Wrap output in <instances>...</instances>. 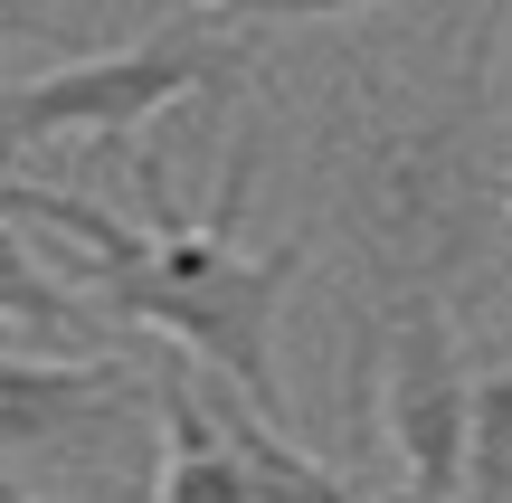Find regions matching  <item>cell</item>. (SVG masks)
Here are the masks:
<instances>
[{
  "label": "cell",
  "instance_id": "6",
  "mask_svg": "<svg viewBox=\"0 0 512 503\" xmlns=\"http://www.w3.org/2000/svg\"><path fill=\"white\" fill-rule=\"evenodd\" d=\"M0 352H29V361H76V352H105L95 314L29 257L19 219L0 209Z\"/></svg>",
  "mask_w": 512,
  "mask_h": 503
},
{
  "label": "cell",
  "instance_id": "10",
  "mask_svg": "<svg viewBox=\"0 0 512 503\" xmlns=\"http://www.w3.org/2000/svg\"><path fill=\"white\" fill-rule=\"evenodd\" d=\"M0 503H57V494H38V485H19V475H0Z\"/></svg>",
  "mask_w": 512,
  "mask_h": 503
},
{
  "label": "cell",
  "instance_id": "7",
  "mask_svg": "<svg viewBox=\"0 0 512 503\" xmlns=\"http://www.w3.org/2000/svg\"><path fill=\"white\" fill-rule=\"evenodd\" d=\"M465 503H512V361L475 380V447H465Z\"/></svg>",
  "mask_w": 512,
  "mask_h": 503
},
{
  "label": "cell",
  "instance_id": "11",
  "mask_svg": "<svg viewBox=\"0 0 512 503\" xmlns=\"http://www.w3.org/2000/svg\"><path fill=\"white\" fill-rule=\"evenodd\" d=\"M494 200H503V219H512V162H503V181H494Z\"/></svg>",
  "mask_w": 512,
  "mask_h": 503
},
{
  "label": "cell",
  "instance_id": "1",
  "mask_svg": "<svg viewBox=\"0 0 512 503\" xmlns=\"http://www.w3.org/2000/svg\"><path fill=\"white\" fill-rule=\"evenodd\" d=\"M133 190H143L152 228H124L105 200H76V190H38V181H10L0 209L19 228L57 247L76 276L105 295L114 323H143L152 342H181L190 361L247 390L266 418H285V380H275V314H285L294 276L313 257V228L275 247H238V219H247V190H256V133H238L219 162V200L209 219H181L171 209V171L162 152H133Z\"/></svg>",
  "mask_w": 512,
  "mask_h": 503
},
{
  "label": "cell",
  "instance_id": "12",
  "mask_svg": "<svg viewBox=\"0 0 512 503\" xmlns=\"http://www.w3.org/2000/svg\"><path fill=\"white\" fill-rule=\"evenodd\" d=\"M503 114H512V57H503Z\"/></svg>",
  "mask_w": 512,
  "mask_h": 503
},
{
  "label": "cell",
  "instance_id": "9",
  "mask_svg": "<svg viewBox=\"0 0 512 503\" xmlns=\"http://www.w3.org/2000/svg\"><path fill=\"white\" fill-rule=\"evenodd\" d=\"M10 38H57V0H0V48Z\"/></svg>",
  "mask_w": 512,
  "mask_h": 503
},
{
  "label": "cell",
  "instance_id": "5",
  "mask_svg": "<svg viewBox=\"0 0 512 503\" xmlns=\"http://www.w3.org/2000/svg\"><path fill=\"white\" fill-rule=\"evenodd\" d=\"M162 437L152 409V361L133 352H76V361H29L0 352V456L10 466H67V475H114V456H152Z\"/></svg>",
  "mask_w": 512,
  "mask_h": 503
},
{
  "label": "cell",
  "instance_id": "4",
  "mask_svg": "<svg viewBox=\"0 0 512 503\" xmlns=\"http://www.w3.org/2000/svg\"><path fill=\"white\" fill-rule=\"evenodd\" d=\"M351 380L380 409V437L399 456V503H465V447H475V380L456 352L446 295L389 304V323H361Z\"/></svg>",
  "mask_w": 512,
  "mask_h": 503
},
{
  "label": "cell",
  "instance_id": "8",
  "mask_svg": "<svg viewBox=\"0 0 512 503\" xmlns=\"http://www.w3.org/2000/svg\"><path fill=\"white\" fill-rule=\"evenodd\" d=\"M209 10H238V19H351V10H380V0H209Z\"/></svg>",
  "mask_w": 512,
  "mask_h": 503
},
{
  "label": "cell",
  "instance_id": "3",
  "mask_svg": "<svg viewBox=\"0 0 512 503\" xmlns=\"http://www.w3.org/2000/svg\"><path fill=\"white\" fill-rule=\"evenodd\" d=\"M247 67V48L209 19H171V29L133 38L105 57H67V67L29 76V86H0V171L38 162V152L67 143H114V133H143L162 105L200 86H228Z\"/></svg>",
  "mask_w": 512,
  "mask_h": 503
},
{
  "label": "cell",
  "instance_id": "2",
  "mask_svg": "<svg viewBox=\"0 0 512 503\" xmlns=\"http://www.w3.org/2000/svg\"><path fill=\"white\" fill-rule=\"evenodd\" d=\"M484 76V29L456 48V67L418 86H380L332 124V190H342V247L361 266V295L408 304V295H446V285L484 276L494 257V95Z\"/></svg>",
  "mask_w": 512,
  "mask_h": 503
}]
</instances>
